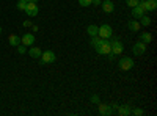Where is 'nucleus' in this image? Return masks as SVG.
Returning a JSON list of instances; mask_svg holds the SVG:
<instances>
[{"label": "nucleus", "instance_id": "1", "mask_svg": "<svg viewBox=\"0 0 157 116\" xmlns=\"http://www.w3.org/2000/svg\"><path fill=\"white\" fill-rule=\"evenodd\" d=\"M57 60V55L54 50H46V52L41 54V58H39V61H41V64H47V63H54Z\"/></svg>", "mask_w": 157, "mask_h": 116}, {"label": "nucleus", "instance_id": "2", "mask_svg": "<svg viewBox=\"0 0 157 116\" xmlns=\"http://www.w3.org/2000/svg\"><path fill=\"white\" fill-rule=\"evenodd\" d=\"M112 27L109 24H102L101 27H99V30H98V36H101V38H104V39H109V38L112 36Z\"/></svg>", "mask_w": 157, "mask_h": 116}, {"label": "nucleus", "instance_id": "3", "mask_svg": "<svg viewBox=\"0 0 157 116\" xmlns=\"http://www.w3.org/2000/svg\"><path fill=\"white\" fill-rule=\"evenodd\" d=\"M118 64H120V69L121 71H130V69L134 68V60L130 58V57H123Z\"/></svg>", "mask_w": 157, "mask_h": 116}, {"label": "nucleus", "instance_id": "4", "mask_svg": "<svg viewBox=\"0 0 157 116\" xmlns=\"http://www.w3.org/2000/svg\"><path fill=\"white\" fill-rule=\"evenodd\" d=\"M138 5L145 11H154L157 8V2H155V0H140Z\"/></svg>", "mask_w": 157, "mask_h": 116}, {"label": "nucleus", "instance_id": "5", "mask_svg": "<svg viewBox=\"0 0 157 116\" xmlns=\"http://www.w3.org/2000/svg\"><path fill=\"white\" fill-rule=\"evenodd\" d=\"M96 52L99 55H110L112 54V49H110V43L109 41H104L101 46L96 47Z\"/></svg>", "mask_w": 157, "mask_h": 116}, {"label": "nucleus", "instance_id": "6", "mask_svg": "<svg viewBox=\"0 0 157 116\" xmlns=\"http://www.w3.org/2000/svg\"><path fill=\"white\" fill-rule=\"evenodd\" d=\"M24 11L27 13V16H29V17H35V16L38 14V11H39V9H38V5H36L35 2H29Z\"/></svg>", "mask_w": 157, "mask_h": 116}, {"label": "nucleus", "instance_id": "7", "mask_svg": "<svg viewBox=\"0 0 157 116\" xmlns=\"http://www.w3.org/2000/svg\"><path fill=\"white\" fill-rule=\"evenodd\" d=\"M110 49H112V54H113V55H121L124 47H123V43H121V41L115 39L113 43H110Z\"/></svg>", "mask_w": 157, "mask_h": 116}, {"label": "nucleus", "instance_id": "8", "mask_svg": "<svg viewBox=\"0 0 157 116\" xmlns=\"http://www.w3.org/2000/svg\"><path fill=\"white\" fill-rule=\"evenodd\" d=\"M132 52H134V55H145V52H146V44L141 43V41L135 43L134 47H132Z\"/></svg>", "mask_w": 157, "mask_h": 116}, {"label": "nucleus", "instance_id": "9", "mask_svg": "<svg viewBox=\"0 0 157 116\" xmlns=\"http://www.w3.org/2000/svg\"><path fill=\"white\" fill-rule=\"evenodd\" d=\"M33 43H35V35L33 33H25L21 38V44H24V46H33Z\"/></svg>", "mask_w": 157, "mask_h": 116}, {"label": "nucleus", "instance_id": "10", "mask_svg": "<svg viewBox=\"0 0 157 116\" xmlns=\"http://www.w3.org/2000/svg\"><path fill=\"white\" fill-rule=\"evenodd\" d=\"M99 113L102 116H109L113 113V108H112V105H107V104H99Z\"/></svg>", "mask_w": 157, "mask_h": 116}, {"label": "nucleus", "instance_id": "11", "mask_svg": "<svg viewBox=\"0 0 157 116\" xmlns=\"http://www.w3.org/2000/svg\"><path fill=\"white\" fill-rule=\"evenodd\" d=\"M101 5H102V11H104V13H113V9H115V3L112 2V0L101 2Z\"/></svg>", "mask_w": 157, "mask_h": 116}, {"label": "nucleus", "instance_id": "12", "mask_svg": "<svg viewBox=\"0 0 157 116\" xmlns=\"http://www.w3.org/2000/svg\"><path fill=\"white\" fill-rule=\"evenodd\" d=\"M130 9H132V17H135V19H140V17L146 13L140 5H137V6H134V8H130Z\"/></svg>", "mask_w": 157, "mask_h": 116}, {"label": "nucleus", "instance_id": "13", "mask_svg": "<svg viewBox=\"0 0 157 116\" xmlns=\"http://www.w3.org/2000/svg\"><path fill=\"white\" fill-rule=\"evenodd\" d=\"M127 27H129V30L130 32H134V33H137L140 28H141V25H140V22H138V19H134V21H130L129 24H127Z\"/></svg>", "mask_w": 157, "mask_h": 116}, {"label": "nucleus", "instance_id": "14", "mask_svg": "<svg viewBox=\"0 0 157 116\" xmlns=\"http://www.w3.org/2000/svg\"><path fill=\"white\" fill-rule=\"evenodd\" d=\"M8 43H10V46H13V47H17V46L21 44V38H19L17 35H10V36H8Z\"/></svg>", "mask_w": 157, "mask_h": 116}, {"label": "nucleus", "instance_id": "15", "mask_svg": "<svg viewBox=\"0 0 157 116\" xmlns=\"http://www.w3.org/2000/svg\"><path fill=\"white\" fill-rule=\"evenodd\" d=\"M140 41H141V43H145V44L148 46V44L152 41V35H151L149 32H143V33L140 35Z\"/></svg>", "mask_w": 157, "mask_h": 116}, {"label": "nucleus", "instance_id": "16", "mask_svg": "<svg viewBox=\"0 0 157 116\" xmlns=\"http://www.w3.org/2000/svg\"><path fill=\"white\" fill-rule=\"evenodd\" d=\"M41 54H43V50L39 47H30V50H29V55L32 58H41Z\"/></svg>", "mask_w": 157, "mask_h": 116}, {"label": "nucleus", "instance_id": "17", "mask_svg": "<svg viewBox=\"0 0 157 116\" xmlns=\"http://www.w3.org/2000/svg\"><path fill=\"white\" fill-rule=\"evenodd\" d=\"M104 41H107V39H104V38H101V36H91V46H93L94 49L98 46H101Z\"/></svg>", "mask_w": 157, "mask_h": 116}, {"label": "nucleus", "instance_id": "18", "mask_svg": "<svg viewBox=\"0 0 157 116\" xmlns=\"http://www.w3.org/2000/svg\"><path fill=\"white\" fill-rule=\"evenodd\" d=\"M98 30H99V27H98V25H88L86 33H88L90 36H98Z\"/></svg>", "mask_w": 157, "mask_h": 116}, {"label": "nucleus", "instance_id": "19", "mask_svg": "<svg viewBox=\"0 0 157 116\" xmlns=\"http://www.w3.org/2000/svg\"><path fill=\"white\" fill-rule=\"evenodd\" d=\"M140 25L141 27H148V25H151V17H148L146 14H143L140 17Z\"/></svg>", "mask_w": 157, "mask_h": 116}, {"label": "nucleus", "instance_id": "20", "mask_svg": "<svg viewBox=\"0 0 157 116\" xmlns=\"http://www.w3.org/2000/svg\"><path fill=\"white\" fill-rule=\"evenodd\" d=\"M118 113H120L121 116H129V114H130V108H129L127 105H123V107L118 108Z\"/></svg>", "mask_w": 157, "mask_h": 116}, {"label": "nucleus", "instance_id": "21", "mask_svg": "<svg viewBox=\"0 0 157 116\" xmlns=\"http://www.w3.org/2000/svg\"><path fill=\"white\" fill-rule=\"evenodd\" d=\"M27 3H29V0H19V3H17V9L24 11V9H25V6H27Z\"/></svg>", "mask_w": 157, "mask_h": 116}, {"label": "nucleus", "instance_id": "22", "mask_svg": "<svg viewBox=\"0 0 157 116\" xmlns=\"http://www.w3.org/2000/svg\"><path fill=\"white\" fill-rule=\"evenodd\" d=\"M138 2H140V0H126V5H127L129 8H134V6L138 5Z\"/></svg>", "mask_w": 157, "mask_h": 116}, {"label": "nucleus", "instance_id": "23", "mask_svg": "<svg viewBox=\"0 0 157 116\" xmlns=\"http://www.w3.org/2000/svg\"><path fill=\"white\" fill-rule=\"evenodd\" d=\"M78 5L80 6H90V5H93V0H78Z\"/></svg>", "mask_w": 157, "mask_h": 116}, {"label": "nucleus", "instance_id": "24", "mask_svg": "<svg viewBox=\"0 0 157 116\" xmlns=\"http://www.w3.org/2000/svg\"><path fill=\"white\" fill-rule=\"evenodd\" d=\"M130 114H137V116H143V114H145V111H143L141 108H134V110H130Z\"/></svg>", "mask_w": 157, "mask_h": 116}, {"label": "nucleus", "instance_id": "25", "mask_svg": "<svg viewBox=\"0 0 157 116\" xmlns=\"http://www.w3.org/2000/svg\"><path fill=\"white\" fill-rule=\"evenodd\" d=\"M17 52H19V54H25V46H24V44H19V46H17Z\"/></svg>", "mask_w": 157, "mask_h": 116}, {"label": "nucleus", "instance_id": "26", "mask_svg": "<svg viewBox=\"0 0 157 116\" xmlns=\"http://www.w3.org/2000/svg\"><path fill=\"white\" fill-rule=\"evenodd\" d=\"M91 102H93V104H99V102H101L99 96H93V97H91Z\"/></svg>", "mask_w": 157, "mask_h": 116}, {"label": "nucleus", "instance_id": "27", "mask_svg": "<svg viewBox=\"0 0 157 116\" xmlns=\"http://www.w3.org/2000/svg\"><path fill=\"white\" fill-rule=\"evenodd\" d=\"M30 25H32L30 21H25V22H24V27H30Z\"/></svg>", "mask_w": 157, "mask_h": 116}, {"label": "nucleus", "instance_id": "28", "mask_svg": "<svg viewBox=\"0 0 157 116\" xmlns=\"http://www.w3.org/2000/svg\"><path fill=\"white\" fill-rule=\"evenodd\" d=\"M102 0H93V5H101Z\"/></svg>", "mask_w": 157, "mask_h": 116}, {"label": "nucleus", "instance_id": "29", "mask_svg": "<svg viewBox=\"0 0 157 116\" xmlns=\"http://www.w3.org/2000/svg\"><path fill=\"white\" fill-rule=\"evenodd\" d=\"M29 2H35V3H38V0H29Z\"/></svg>", "mask_w": 157, "mask_h": 116}, {"label": "nucleus", "instance_id": "30", "mask_svg": "<svg viewBox=\"0 0 157 116\" xmlns=\"http://www.w3.org/2000/svg\"><path fill=\"white\" fill-rule=\"evenodd\" d=\"M0 33H2V27H0Z\"/></svg>", "mask_w": 157, "mask_h": 116}]
</instances>
